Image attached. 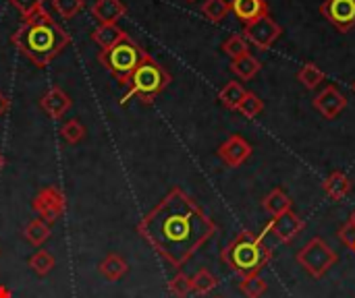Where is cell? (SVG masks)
Instances as JSON below:
<instances>
[{
  "mask_svg": "<svg viewBox=\"0 0 355 298\" xmlns=\"http://www.w3.org/2000/svg\"><path fill=\"white\" fill-rule=\"evenodd\" d=\"M137 232L160 259L181 270L212 239L216 224L181 187H173L137 222Z\"/></svg>",
  "mask_w": 355,
  "mask_h": 298,
  "instance_id": "6da1fadb",
  "label": "cell"
},
{
  "mask_svg": "<svg viewBox=\"0 0 355 298\" xmlns=\"http://www.w3.org/2000/svg\"><path fill=\"white\" fill-rule=\"evenodd\" d=\"M10 44L35 66H48L69 44L71 35L44 8L23 17L21 27L10 35Z\"/></svg>",
  "mask_w": 355,
  "mask_h": 298,
  "instance_id": "7a4b0ae2",
  "label": "cell"
},
{
  "mask_svg": "<svg viewBox=\"0 0 355 298\" xmlns=\"http://www.w3.org/2000/svg\"><path fill=\"white\" fill-rule=\"evenodd\" d=\"M220 259L235 274H239L243 278V276L260 274V270H264L268 266V261L272 259V251L264 243L262 236H256V234L243 230L223 249Z\"/></svg>",
  "mask_w": 355,
  "mask_h": 298,
  "instance_id": "3957f363",
  "label": "cell"
},
{
  "mask_svg": "<svg viewBox=\"0 0 355 298\" xmlns=\"http://www.w3.org/2000/svg\"><path fill=\"white\" fill-rule=\"evenodd\" d=\"M171 83V73L156 62L150 54H146V58L141 60V64L135 68V73L131 75L129 83H127V93L123 95L121 104L127 106L131 97H137L141 104H152Z\"/></svg>",
  "mask_w": 355,
  "mask_h": 298,
  "instance_id": "277c9868",
  "label": "cell"
},
{
  "mask_svg": "<svg viewBox=\"0 0 355 298\" xmlns=\"http://www.w3.org/2000/svg\"><path fill=\"white\" fill-rule=\"evenodd\" d=\"M146 50L135 44L131 37L123 39L121 44L108 48V50H100L98 60L104 64V68L123 85L129 83L131 75L135 73V68L141 64V60L146 58Z\"/></svg>",
  "mask_w": 355,
  "mask_h": 298,
  "instance_id": "5b68a950",
  "label": "cell"
},
{
  "mask_svg": "<svg viewBox=\"0 0 355 298\" xmlns=\"http://www.w3.org/2000/svg\"><path fill=\"white\" fill-rule=\"evenodd\" d=\"M297 263L312 276V278H322L335 263H337V253L322 241V239H312L308 241L300 253H297Z\"/></svg>",
  "mask_w": 355,
  "mask_h": 298,
  "instance_id": "8992f818",
  "label": "cell"
},
{
  "mask_svg": "<svg viewBox=\"0 0 355 298\" xmlns=\"http://www.w3.org/2000/svg\"><path fill=\"white\" fill-rule=\"evenodd\" d=\"M31 207L33 212L44 220L48 222L50 226L64 214L67 209V199H64V193L58 189V187H44L35 193L33 201H31Z\"/></svg>",
  "mask_w": 355,
  "mask_h": 298,
  "instance_id": "52a82bcc",
  "label": "cell"
},
{
  "mask_svg": "<svg viewBox=\"0 0 355 298\" xmlns=\"http://www.w3.org/2000/svg\"><path fill=\"white\" fill-rule=\"evenodd\" d=\"M281 33H283V27L268 15L245 25V29H243V37L258 50H270L275 46V41L281 37Z\"/></svg>",
  "mask_w": 355,
  "mask_h": 298,
  "instance_id": "ba28073f",
  "label": "cell"
},
{
  "mask_svg": "<svg viewBox=\"0 0 355 298\" xmlns=\"http://www.w3.org/2000/svg\"><path fill=\"white\" fill-rule=\"evenodd\" d=\"M320 15L341 33H347L355 27V0H324L320 4Z\"/></svg>",
  "mask_w": 355,
  "mask_h": 298,
  "instance_id": "9c48e42d",
  "label": "cell"
},
{
  "mask_svg": "<svg viewBox=\"0 0 355 298\" xmlns=\"http://www.w3.org/2000/svg\"><path fill=\"white\" fill-rule=\"evenodd\" d=\"M302 230H304V220L297 214H293V209H289L281 216H275L270 220V224L266 226V232H270L281 243H291Z\"/></svg>",
  "mask_w": 355,
  "mask_h": 298,
  "instance_id": "30bf717a",
  "label": "cell"
},
{
  "mask_svg": "<svg viewBox=\"0 0 355 298\" xmlns=\"http://www.w3.org/2000/svg\"><path fill=\"white\" fill-rule=\"evenodd\" d=\"M314 108H316L327 120H333V118H337V116L347 108V97H345L335 85H327V87L314 97Z\"/></svg>",
  "mask_w": 355,
  "mask_h": 298,
  "instance_id": "8fae6325",
  "label": "cell"
},
{
  "mask_svg": "<svg viewBox=\"0 0 355 298\" xmlns=\"http://www.w3.org/2000/svg\"><path fill=\"white\" fill-rule=\"evenodd\" d=\"M252 151H254V149H252V145H250L248 139H243L241 135H231V137L218 147V158H220L227 166L237 168V166H241L243 162L250 160Z\"/></svg>",
  "mask_w": 355,
  "mask_h": 298,
  "instance_id": "7c38bea8",
  "label": "cell"
},
{
  "mask_svg": "<svg viewBox=\"0 0 355 298\" xmlns=\"http://www.w3.org/2000/svg\"><path fill=\"white\" fill-rule=\"evenodd\" d=\"M71 106H73L71 95H69L64 89H60L58 85L50 87V89L42 95V100H40V108H42L50 118H54V120L62 118V116L71 110Z\"/></svg>",
  "mask_w": 355,
  "mask_h": 298,
  "instance_id": "4fadbf2b",
  "label": "cell"
},
{
  "mask_svg": "<svg viewBox=\"0 0 355 298\" xmlns=\"http://www.w3.org/2000/svg\"><path fill=\"white\" fill-rule=\"evenodd\" d=\"M231 10L241 23L250 25L268 15V4L266 0H231Z\"/></svg>",
  "mask_w": 355,
  "mask_h": 298,
  "instance_id": "5bb4252c",
  "label": "cell"
},
{
  "mask_svg": "<svg viewBox=\"0 0 355 298\" xmlns=\"http://www.w3.org/2000/svg\"><path fill=\"white\" fill-rule=\"evenodd\" d=\"M129 33L125 29H121L116 23H102L92 31V41L100 48V50H108L116 44H121L123 39H127Z\"/></svg>",
  "mask_w": 355,
  "mask_h": 298,
  "instance_id": "9a60e30c",
  "label": "cell"
},
{
  "mask_svg": "<svg viewBox=\"0 0 355 298\" xmlns=\"http://www.w3.org/2000/svg\"><path fill=\"white\" fill-rule=\"evenodd\" d=\"M92 15L100 25L116 23L119 19L127 15V6L123 4V0H96L92 4Z\"/></svg>",
  "mask_w": 355,
  "mask_h": 298,
  "instance_id": "2e32d148",
  "label": "cell"
},
{
  "mask_svg": "<svg viewBox=\"0 0 355 298\" xmlns=\"http://www.w3.org/2000/svg\"><path fill=\"white\" fill-rule=\"evenodd\" d=\"M98 272H100V276H104L108 282H119L121 278L127 276L129 263L125 261L123 255H119V253H108V255L100 261Z\"/></svg>",
  "mask_w": 355,
  "mask_h": 298,
  "instance_id": "e0dca14e",
  "label": "cell"
},
{
  "mask_svg": "<svg viewBox=\"0 0 355 298\" xmlns=\"http://www.w3.org/2000/svg\"><path fill=\"white\" fill-rule=\"evenodd\" d=\"M322 189L333 201H341L352 193V178L345 172H331L322 183Z\"/></svg>",
  "mask_w": 355,
  "mask_h": 298,
  "instance_id": "ac0fdd59",
  "label": "cell"
},
{
  "mask_svg": "<svg viewBox=\"0 0 355 298\" xmlns=\"http://www.w3.org/2000/svg\"><path fill=\"white\" fill-rule=\"evenodd\" d=\"M260 68H262V62H260L252 52L245 54V56H241V58L231 60V73H233L237 79H241V81L254 79V77L260 73Z\"/></svg>",
  "mask_w": 355,
  "mask_h": 298,
  "instance_id": "d6986e66",
  "label": "cell"
},
{
  "mask_svg": "<svg viewBox=\"0 0 355 298\" xmlns=\"http://www.w3.org/2000/svg\"><path fill=\"white\" fill-rule=\"evenodd\" d=\"M262 207H264V212H268V214L275 218V216H281V214L289 212V209L293 207V199H291L283 189H275V191H270V193L264 197Z\"/></svg>",
  "mask_w": 355,
  "mask_h": 298,
  "instance_id": "ffe728a7",
  "label": "cell"
},
{
  "mask_svg": "<svg viewBox=\"0 0 355 298\" xmlns=\"http://www.w3.org/2000/svg\"><path fill=\"white\" fill-rule=\"evenodd\" d=\"M245 93H248V89L243 87V83H239V81H229V83L218 91V100H220V104H223L227 110H237Z\"/></svg>",
  "mask_w": 355,
  "mask_h": 298,
  "instance_id": "44dd1931",
  "label": "cell"
},
{
  "mask_svg": "<svg viewBox=\"0 0 355 298\" xmlns=\"http://www.w3.org/2000/svg\"><path fill=\"white\" fill-rule=\"evenodd\" d=\"M50 224L48 222H44L42 218H35V220H31L27 226H25V230H23V236H25V241L31 245V247H42L48 239H50Z\"/></svg>",
  "mask_w": 355,
  "mask_h": 298,
  "instance_id": "7402d4cb",
  "label": "cell"
},
{
  "mask_svg": "<svg viewBox=\"0 0 355 298\" xmlns=\"http://www.w3.org/2000/svg\"><path fill=\"white\" fill-rule=\"evenodd\" d=\"M27 263H29V270H31L33 274H37L40 278H44V276H48V274L54 270L56 259H54V255L48 253L46 249H40V251H35V253L29 257Z\"/></svg>",
  "mask_w": 355,
  "mask_h": 298,
  "instance_id": "603a6c76",
  "label": "cell"
},
{
  "mask_svg": "<svg viewBox=\"0 0 355 298\" xmlns=\"http://www.w3.org/2000/svg\"><path fill=\"white\" fill-rule=\"evenodd\" d=\"M216 286H218V278L210 270H200L191 276V292L200 297L210 295Z\"/></svg>",
  "mask_w": 355,
  "mask_h": 298,
  "instance_id": "cb8c5ba5",
  "label": "cell"
},
{
  "mask_svg": "<svg viewBox=\"0 0 355 298\" xmlns=\"http://www.w3.org/2000/svg\"><path fill=\"white\" fill-rule=\"evenodd\" d=\"M297 79L306 89H316L320 87V83L324 81V71L314 64V62H306L300 71H297Z\"/></svg>",
  "mask_w": 355,
  "mask_h": 298,
  "instance_id": "d4e9b609",
  "label": "cell"
},
{
  "mask_svg": "<svg viewBox=\"0 0 355 298\" xmlns=\"http://www.w3.org/2000/svg\"><path fill=\"white\" fill-rule=\"evenodd\" d=\"M229 12H231V2H227V0H204V4H202V15L210 23L225 21Z\"/></svg>",
  "mask_w": 355,
  "mask_h": 298,
  "instance_id": "484cf974",
  "label": "cell"
},
{
  "mask_svg": "<svg viewBox=\"0 0 355 298\" xmlns=\"http://www.w3.org/2000/svg\"><path fill=\"white\" fill-rule=\"evenodd\" d=\"M239 290L245 298H260L266 290L268 284L264 278H260V274H252V276H243L239 282Z\"/></svg>",
  "mask_w": 355,
  "mask_h": 298,
  "instance_id": "4316f807",
  "label": "cell"
},
{
  "mask_svg": "<svg viewBox=\"0 0 355 298\" xmlns=\"http://www.w3.org/2000/svg\"><path fill=\"white\" fill-rule=\"evenodd\" d=\"M223 52H225L227 56H231V60L241 58V56L250 54V41H248L243 35L235 33V35H231V37H227V39H225V44H223Z\"/></svg>",
  "mask_w": 355,
  "mask_h": 298,
  "instance_id": "83f0119b",
  "label": "cell"
},
{
  "mask_svg": "<svg viewBox=\"0 0 355 298\" xmlns=\"http://www.w3.org/2000/svg\"><path fill=\"white\" fill-rule=\"evenodd\" d=\"M262 110H264V102H262L256 93H252V91H248V93L243 95V100H241V104H239V108H237V112H239L241 116L250 118V120L256 118V116H260Z\"/></svg>",
  "mask_w": 355,
  "mask_h": 298,
  "instance_id": "f1b7e54d",
  "label": "cell"
},
{
  "mask_svg": "<svg viewBox=\"0 0 355 298\" xmlns=\"http://www.w3.org/2000/svg\"><path fill=\"white\" fill-rule=\"evenodd\" d=\"M60 137L64 139V143L77 145L79 141L85 139V127H83L77 118H71V120H67V122L60 127Z\"/></svg>",
  "mask_w": 355,
  "mask_h": 298,
  "instance_id": "f546056e",
  "label": "cell"
},
{
  "mask_svg": "<svg viewBox=\"0 0 355 298\" xmlns=\"http://www.w3.org/2000/svg\"><path fill=\"white\" fill-rule=\"evenodd\" d=\"M52 8L62 17V19H73L85 8V0H50Z\"/></svg>",
  "mask_w": 355,
  "mask_h": 298,
  "instance_id": "4dcf8cb0",
  "label": "cell"
},
{
  "mask_svg": "<svg viewBox=\"0 0 355 298\" xmlns=\"http://www.w3.org/2000/svg\"><path fill=\"white\" fill-rule=\"evenodd\" d=\"M168 290L175 298H187L191 295V278L185 276L183 272L175 274L168 282Z\"/></svg>",
  "mask_w": 355,
  "mask_h": 298,
  "instance_id": "1f68e13d",
  "label": "cell"
},
{
  "mask_svg": "<svg viewBox=\"0 0 355 298\" xmlns=\"http://www.w3.org/2000/svg\"><path fill=\"white\" fill-rule=\"evenodd\" d=\"M8 4L15 6L23 17H27V15H31V12H35V10H40V8H44L46 0H8Z\"/></svg>",
  "mask_w": 355,
  "mask_h": 298,
  "instance_id": "d6a6232c",
  "label": "cell"
},
{
  "mask_svg": "<svg viewBox=\"0 0 355 298\" xmlns=\"http://www.w3.org/2000/svg\"><path fill=\"white\" fill-rule=\"evenodd\" d=\"M337 236H339V241H341L349 251H354L355 253V224L352 220H347V222L339 228Z\"/></svg>",
  "mask_w": 355,
  "mask_h": 298,
  "instance_id": "836d02e7",
  "label": "cell"
},
{
  "mask_svg": "<svg viewBox=\"0 0 355 298\" xmlns=\"http://www.w3.org/2000/svg\"><path fill=\"white\" fill-rule=\"evenodd\" d=\"M8 108H10V100L4 91H0V116H4L8 112Z\"/></svg>",
  "mask_w": 355,
  "mask_h": 298,
  "instance_id": "e575fe53",
  "label": "cell"
},
{
  "mask_svg": "<svg viewBox=\"0 0 355 298\" xmlns=\"http://www.w3.org/2000/svg\"><path fill=\"white\" fill-rule=\"evenodd\" d=\"M0 298H12L10 290H8L6 286H0Z\"/></svg>",
  "mask_w": 355,
  "mask_h": 298,
  "instance_id": "d590c367",
  "label": "cell"
},
{
  "mask_svg": "<svg viewBox=\"0 0 355 298\" xmlns=\"http://www.w3.org/2000/svg\"><path fill=\"white\" fill-rule=\"evenodd\" d=\"M2 168H4V156L0 153V172H2Z\"/></svg>",
  "mask_w": 355,
  "mask_h": 298,
  "instance_id": "8d00e7d4",
  "label": "cell"
},
{
  "mask_svg": "<svg viewBox=\"0 0 355 298\" xmlns=\"http://www.w3.org/2000/svg\"><path fill=\"white\" fill-rule=\"evenodd\" d=\"M349 220H352V222L355 224V209H354V214H352V218H349Z\"/></svg>",
  "mask_w": 355,
  "mask_h": 298,
  "instance_id": "74e56055",
  "label": "cell"
},
{
  "mask_svg": "<svg viewBox=\"0 0 355 298\" xmlns=\"http://www.w3.org/2000/svg\"><path fill=\"white\" fill-rule=\"evenodd\" d=\"M352 89H354V93H355V81H354V83H352Z\"/></svg>",
  "mask_w": 355,
  "mask_h": 298,
  "instance_id": "f35d334b",
  "label": "cell"
},
{
  "mask_svg": "<svg viewBox=\"0 0 355 298\" xmlns=\"http://www.w3.org/2000/svg\"><path fill=\"white\" fill-rule=\"evenodd\" d=\"M187 2H196V0H187Z\"/></svg>",
  "mask_w": 355,
  "mask_h": 298,
  "instance_id": "ab89813d",
  "label": "cell"
},
{
  "mask_svg": "<svg viewBox=\"0 0 355 298\" xmlns=\"http://www.w3.org/2000/svg\"><path fill=\"white\" fill-rule=\"evenodd\" d=\"M216 298H223V297H216Z\"/></svg>",
  "mask_w": 355,
  "mask_h": 298,
  "instance_id": "60d3db41",
  "label": "cell"
}]
</instances>
